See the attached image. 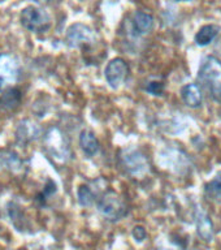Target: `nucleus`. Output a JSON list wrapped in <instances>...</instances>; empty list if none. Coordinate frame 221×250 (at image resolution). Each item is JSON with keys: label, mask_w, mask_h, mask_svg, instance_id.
<instances>
[{"label": "nucleus", "mask_w": 221, "mask_h": 250, "mask_svg": "<svg viewBox=\"0 0 221 250\" xmlns=\"http://www.w3.org/2000/svg\"><path fill=\"white\" fill-rule=\"evenodd\" d=\"M146 91H148L152 95H163L164 93V83L163 82H158V81H151L146 86Z\"/></svg>", "instance_id": "obj_19"}, {"label": "nucleus", "mask_w": 221, "mask_h": 250, "mask_svg": "<svg viewBox=\"0 0 221 250\" xmlns=\"http://www.w3.org/2000/svg\"><path fill=\"white\" fill-rule=\"evenodd\" d=\"M128 62L121 58L112 59L104 69V77L112 89H119L128 77Z\"/></svg>", "instance_id": "obj_4"}, {"label": "nucleus", "mask_w": 221, "mask_h": 250, "mask_svg": "<svg viewBox=\"0 0 221 250\" xmlns=\"http://www.w3.org/2000/svg\"><path fill=\"white\" fill-rule=\"evenodd\" d=\"M181 98L183 103L190 108H197L203 102L202 90L197 83H187L181 89Z\"/></svg>", "instance_id": "obj_10"}, {"label": "nucleus", "mask_w": 221, "mask_h": 250, "mask_svg": "<svg viewBox=\"0 0 221 250\" xmlns=\"http://www.w3.org/2000/svg\"><path fill=\"white\" fill-rule=\"evenodd\" d=\"M0 163L3 164L4 168L15 172H19L22 168V160L20 159L16 152L9 150H0Z\"/></svg>", "instance_id": "obj_16"}, {"label": "nucleus", "mask_w": 221, "mask_h": 250, "mask_svg": "<svg viewBox=\"0 0 221 250\" xmlns=\"http://www.w3.org/2000/svg\"><path fill=\"white\" fill-rule=\"evenodd\" d=\"M80 146H81L82 151L87 156L97 155L100 148V144H99L97 136L89 129H85L80 133Z\"/></svg>", "instance_id": "obj_13"}, {"label": "nucleus", "mask_w": 221, "mask_h": 250, "mask_svg": "<svg viewBox=\"0 0 221 250\" xmlns=\"http://www.w3.org/2000/svg\"><path fill=\"white\" fill-rule=\"evenodd\" d=\"M195 222H197V229H198L199 236L204 241L210 242L214 237V226H212V222L207 216L206 212L201 210V207L195 212Z\"/></svg>", "instance_id": "obj_11"}, {"label": "nucleus", "mask_w": 221, "mask_h": 250, "mask_svg": "<svg viewBox=\"0 0 221 250\" xmlns=\"http://www.w3.org/2000/svg\"><path fill=\"white\" fill-rule=\"evenodd\" d=\"M97 39L94 30L83 23H73L66 31V43L70 47H81L83 44H93Z\"/></svg>", "instance_id": "obj_5"}, {"label": "nucleus", "mask_w": 221, "mask_h": 250, "mask_svg": "<svg viewBox=\"0 0 221 250\" xmlns=\"http://www.w3.org/2000/svg\"><path fill=\"white\" fill-rule=\"evenodd\" d=\"M133 30L136 31L137 35H144L150 33L154 27V17L146 12H136L133 15Z\"/></svg>", "instance_id": "obj_12"}, {"label": "nucleus", "mask_w": 221, "mask_h": 250, "mask_svg": "<svg viewBox=\"0 0 221 250\" xmlns=\"http://www.w3.org/2000/svg\"><path fill=\"white\" fill-rule=\"evenodd\" d=\"M39 132V126L35 123L30 120H22L20 121L16 128V138L20 144H29L38 137Z\"/></svg>", "instance_id": "obj_9"}, {"label": "nucleus", "mask_w": 221, "mask_h": 250, "mask_svg": "<svg viewBox=\"0 0 221 250\" xmlns=\"http://www.w3.org/2000/svg\"><path fill=\"white\" fill-rule=\"evenodd\" d=\"M20 21L26 30L33 33H44L51 27V17L44 9L34 5L23 8L20 15Z\"/></svg>", "instance_id": "obj_3"}, {"label": "nucleus", "mask_w": 221, "mask_h": 250, "mask_svg": "<svg viewBox=\"0 0 221 250\" xmlns=\"http://www.w3.org/2000/svg\"><path fill=\"white\" fill-rule=\"evenodd\" d=\"M133 237L136 238V241L142 242L143 240H146V237H147V232H146V229H144L143 227L137 226L133 228Z\"/></svg>", "instance_id": "obj_20"}, {"label": "nucleus", "mask_w": 221, "mask_h": 250, "mask_svg": "<svg viewBox=\"0 0 221 250\" xmlns=\"http://www.w3.org/2000/svg\"><path fill=\"white\" fill-rule=\"evenodd\" d=\"M198 81L215 101H221V62L210 56L198 70Z\"/></svg>", "instance_id": "obj_1"}, {"label": "nucleus", "mask_w": 221, "mask_h": 250, "mask_svg": "<svg viewBox=\"0 0 221 250\" xmlns=\"http://www.w3.org/2000/svg\"><path fill=\"white\" fill-rule=\"evenodd\" d=\"M98 210L109 222H117L126 215V203L116 191L108 190L98 202Z\"/></svg>", "instance_id": "obj_2"}, {"label": "nucleus", "mask_w": 221, "mask_h": 250, "mask_svg": "<svg viewBox=\"0 0 221 250\" xmlns=\"http://www.w3.org/2000/svg\"><path fill=\"white\" fill-rule=\"evenodd\" d=\"M219 33H220V27L218 25H214V23L204 25L195 34V43L201 47L208 46L210 43L214 42V39L218 37Z\"/></svg>", "instance_id": "obj_15"}, {"label": "nucleus", "mask_w": 221, "mask_h": 250, "mask_svg": "<svg viewBox=\"0 0 221 250\" xmlns=\"http://www.w3.org/2000/svg\"><path fill=\"white\" fill-rule=\"evenodd\" d=\"M44 142H46L47 150L52 155V158L58 160L66 159V156L69 154V150H68L65 138H64V136H62L59 129H50V132L47 133Z\"/></svg>", "instance_id": "obj_7"}, {"label": "nucleus", "mask_w": 221, "mask_h": 250, "mask_svg": "<svg viewBox=\"0 0 221 250\" xmlns=\"http://www.w3.org/2000/svg\"><path fill=\"white\" fill-rule=\"evenodd\" d=\"M176 1H189V0H176Z\"/></svg>", "instance_id": "obj_22"}, {"label": "nucleus", "mask_w": 221, "mask_h": 250, "mask_svg": "<svg viewBox=\"0 0 221 250\" xmlns=\"http://www.w3.org/2000/svg\"><path fill=\"white\" fill-rule=\"evenodd\" d=\"M121 163L133 176H141L143 175L144 172L147 171V160L144 158L142 152L134 148H129V150H124V154L121 155Z\"/></svg>", "instance_id": "obj_6"}, {"label": "nucleus", "mask_w": 221, "mask_h": 250, "mask_svg": "<svg viewBox=\"0 0 221 250\" xmlns=\"http://www.w3.org/2000/svg\"><path fill=\"white\" fill-rule=\"evenodd\" d=\"M19 76V62L15 56L9 54H0V91L4 83L13 82Z\"/></svg>", "instance_id": "obj_8"}, {"label": "nucleus", "mask_w": 221, "mask_h": 250, "mask_svg": "<svg viewBox=\"0 0 221 250\" xmlns=\"http://www.w3.org/2000/svg\"><path fill=\"white\" fill-rule=\"evenodd\" d=\"M204 191L208 198L214 201H221V176H216L210 183H207Z\"/></svg>", "instance_id": "obj_17"}, {"label": "nucleus", "mask_w": 221, "mask_h": 250, "mask_svg": "<svg viewBox=\"0 0 221 250\" xmlns=\"http://www.w3.org/2000/svg\"><path fill=\"white\" fill-rule=\"evenodd\" d=\"M37 3H46V1H48V0H35Z\"/></svg>", "instance_id": "obj_21"}, {"label": "nucleus", "mask_w": 221, "mask_h": 250, "mask_svg": "<svg viewBox=\"0 0 221 250\" xmlns=\"http://www.w3.org/2000/svg\"><path fill=\"white\" fill-rule=\"evenodd\" d=\"M77 197H78V203L83 207L91 206L95 201V195L94 191L91 190V188L89 185H81L78 188L77 190Z\"/></svg>", "instance_id": "obj_18"}, {"label": "nucleus", "mask_w": 221, "mask_h": 250, "mask_svg": "<svg viewBox=\"0 0 221 250\" xmlns=\"http://www.w3.org/2000/svg\"><path fill=\"white\" fill-rule=\"evenodd\" d=\"M3 1H5V0H0V3H3Z\"/></svg>", "instance_id": "obj_23"}, {"label": "nucleus", "mask_w": 221, "mask_h": 250, "mask_svg": "<svg viewBox=\"0 0 221 250\" xmlns=\"http://www.w3.org/2000/svg\"><path fill=\"white\" fill-rule=\"evenodd\" d=\"M21 91L16 87H9L5 91H3L1 97H0V108L4 111H13L20 105L21 103Z\"/></svg>", "instance_id": "obj_14"}]
</instances>
